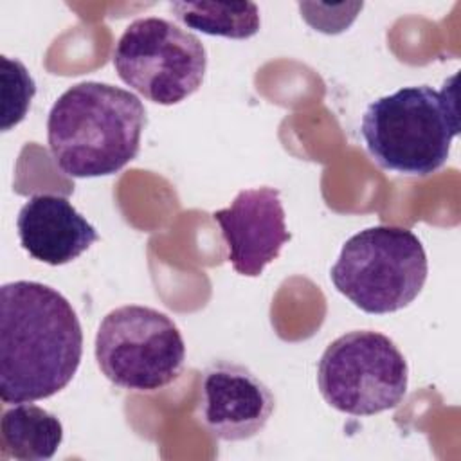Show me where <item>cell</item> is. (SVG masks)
Listing matches in <instances>:
<instances>
[{
	"label": "cell",
	"mask_w": 461,
	"mask_h": 461,
	"mask_svg": "<svg viewBox=\"0 0 461 461\" xmlns=\"http://www.w3.org/2000/svg\"><path fill=\"white\" fill-rule=\"evenodd\" d=\"M83 355V330L68 299L38 281L0 288V398L7 405L65 389Z\"/></svg>",
	"instance_id": "1"
},
{
	"label": "cell",
	"mask_w": 461,
	"mask_h": 461,
	"mask_svg": "<svg viewBox=\"0 0 461 461\" xmlns=\"http://www.w3.org/2000/svg\"><path fill=\"white\" fill-rule=\"evenodd\" d=\"M146 108L130 90L101 81L67 88L47 117V142L61 173L72 178L108 176L140 149Z\"/></svg>",
	"instance_id": "2"
},
{
	"label": "cell",
	"mask_w": 461,
	"mask_h": 461,
	"mask_svg": "<svg viewBox=\"0 0 461 461\" xmlns=\"http://www.w3.org/2000/svg\"><path fill=\"white\" fill-rule=\"evenodd\" d=\"M454 77L441 90L429 85L403 86L373 101L360 133L373 160L407 176H427L448 158L459 133Z\"/></svg>",
	"instance_id": "3"
},
{
	"label": "cell",
	"mask_w": 461,
	"mask_h": 461,
	"mask_svg": "<svg viewBox=\"0 0 461 461\" xmlns=\"http://www.w3.org/2000/svg\"><path fill=\"white\" fill-rule=\"evenodd\" d=\"M429 274L418 236L396 225H376L353 234L331 267L335 288L366 313H393L409 306Z\"/></svg>",
	"instance_id": "4"
},
{
	"label": "cell",
	"mask_w": 461,
	"mask_h": 461,
	"mask_svg": "<svg viewBox=\"0 0 461 461\" xmlns=\"http://www.w3.org/2000/svg\"><path fill=\"white\" fill-rule=\"evenodd\" d=\"M95 360L117 387L153 393L182 371L185 344L178 326L164 312L124 304L108 312L95 333Z\"/></svg>",
	"instance_id": "5"
},
{
	"label": "cell",
	"mask_w": 461,
	"mask_h": 461,
	"mask_svg": "<svg viewBox=\"0 0 461 461\" xmlns=\"http://www.w3.org/2000/svg\"><path fill=\"white\" fill-rule=\"evenodd\" d=\"M317 385L333 409L351 416H373L402 403L409 367L387 335L355 330L324 349L317 366Z\"/></svg>",
	"instance_id": "6"
},
{
	"label": "cell",
	"mask_w": 461,
	"mask_h": 461,
	"mask_svg": "<svg viewBox=\"0 0 461 461\" xmlns=\"http://www.w3.org/2000/svg\"><path fill=\"white\" fill-rule=\"evenodd\" d=\"M113 67L130 88L171 106L202 86L207 50L196 34L166 18H137L115 43Z\"/></svg>",
	"instance_id": "7"
},
{
	"label": "cell",
	"mask_w": 461,
	"mask_h": 461,
	"mask_svg": "<svg viewBox=\"0 0 461 461\" xmlns=\"http://www.w3.org/2000/svg\"><path fill=\"white\" fill-rule=\"evenodd\" d=\"M276 409L268 385L249 367L216 360L200 380L198 418L221 441H243L259 434Z\"/></svg>",
	"instance_id": "8"
},
{
	"label": "cell",
	"mask_w": 461,
	"mask_h": 461,
	"mask_svg": "<svg viewBox=\"0 0 461 461\" xmlns=\"http://www.w3.org/2000/svg\"><path fill=\"white\" fill-rule=\"evenodd\" d=\"M227 245V258L240 276L258 277L290 241L279 191L268 185L241 189L232 203L212 212Z\"/></svg>",
	"instance_id": "9"
},
{
	"label": "cell",
	"mask_w": 461,
	"mask_h": 461,
	"mask_svg": "<svg viewBox=\"0 0 461 461\" xmlns=\"http://www.w3.org/2000/svg\"><path fill=\"white\" fill-rule=\"evenodd\" d=\"M16 229L22 249L34 259L59 267L77 259L97 240L95 227L61 194H32L20 209Z\"/></svg>",
	"instance_id": "10"
},
{
	"label": "cell",
	"mask_w": 461,
	"mask_h": 461,
	"mask_svg": "<svg viewBox=\"0 0 461 461\" xmlns=\"http://www.w3.org/2000/svg\"><path fill=\"white\" fill-rule=\"evenodd\" d=\"M63 441L59 418L32 402L14 403L2 412V457L16 461H47Z\"/></svg>",
	"instance_id": "11"
},
{
	"label": "cell",
	"mask_w": 461,
	"mask_h": 461,
	"mask_svg": "<svg viewBox=\"0 0 461 461\" xmlns=\"http://www.w3.org/2000/svg\"><path fill=\"white\" fill-rule=\"evenodd\" d=\"M169 9L185 27L209 36L247 40L261 27L254 2H171Z\"/></svg>",
	"instance_id": "12"
},
{
	"label": "cell",
	"mask_w": 461,
	"mask_h": 461,
	"mask_svg": "<svg viewBox=\"0 0 461 461\" xmlns=\"http://www.w3.org/2000/svg\"><path fill=\"white\" fill-rule=\"evenodd\" d=\"M2 61V131L11 130L29 112L36 94V83L25 65L9 56H0Z\"/></svg>",
	"instance_id": "13"
}]
</instances>
